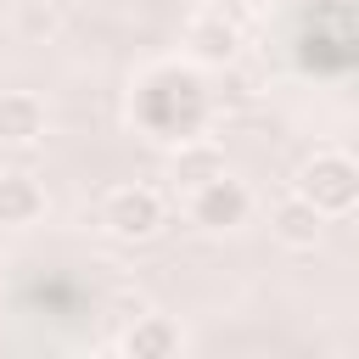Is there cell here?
Instances as JSON below:
<instances>
[{"mask_svg": "<svg viewBox=\"0 0 359 359\" xmlns=\"http://www.w3.org/2000/svg\"><path fill=\"white\" fill-rule=\"evenodd\" d=\"M292 191L309 196L325 219H342V213L359 208V157L353 151H337V146H320V151H309L297 163Z\"/></svg>", "mask_w": 359, "mask_h": 359, "instance_id": "6da1fadb", "label": "cell"}, {"mask_svg": "<svg viewBox=\"0 0 359 359\" xmlns=\"http://www.w3.org/2000/svg\"><path fill=\"white\" fill-rule=\"evenodd\" d=\"M252 191L224 168L219 180H208V185H196V191H185V219L196 224V230H208V236H230V230H241L247 219H252Z\"/></svg>", "mask_w": 359, "mask_h": 359, "instance_id": "7a4b0ae2", "label": "cell"}, {"mask_svg": "<svg viewBox=\"0 0 359 359\" xmlns=\"http://www.w3.org/2000/svg\"><path fill=\"white\" fill-rule=\"evenodd\" d=\"M101 230L112 241H151L163 230V196L151 185H112L101 196Z\"/></svg>", "mask_w": 359, "mask_h": 359, "instance_id": "3957f363", "label": "cell"}, {"mask_svg": "<svg viewBox=\"0 0 359 359\" xmlns=\"http://www.w3.org/2000/svg\"><path fill=\"white\" fill-rule=\"evenodd\" d=\"M185 50H191V62H202V67H224V62L241 56V22H236L224 6H202V11H191V22H185Z\"/></svg>", "mask_w": 359, "mask_h": 359, "instance_id": "277c9868", "label": "cell"}, {"mask_svg": "<svg viewBox=\"0 0 359 359\" xmlns=\"http://www.w3.org/2000/svg\"><path fill=\"white\" fill-rule=\"evenodd\" d=\"M269 236H275L286 252H314V247H320V236H325V213H320L309 196L286 191V196L269 208Z\"/></svg>", "mask_w": 359, "mask_h": 359, "instance_id": "5b68a950", "label": "cell"}, {"mask_svg": "<svg viewBox=\"0 0 359 359\" xmlns=\"http://www.w3.org/2000/svg\"><path fill=\"white\" fill-rule=\"evenodd\" d=\"M118 348H123L129 359H174V353L185 348V331H180L168 314H151V309H140V314L129 320V331L118 337Z\"/></svg>", "mask_w": 359, "mask_h": 359, "instance_id": "8992f818", "label": "cell"}, {"mask_svg": "<svg viewBox=\"0 0 359 359\" xmlns=\"http://www.w3.org/2000/svg\"><path fill=\"white\" fill-rule=\"evenodd\" d=\"M45 140V101L34 90H0V146H39Z\"/></svg>", "mask_w": 359, "mask_h": 359, "instance_id": "52a82bcc", "label": "cell"}, {"mask_svg": "<svg viewBox=\"0 0 359 359\" xmlns=\"http://www.w3.org/2000/svg\"><path fill=\"white\" fill-rule=\"evenodd\" d=\"M45 219V185L22 168H0V230H28Z\"/></svg>", "mask_w": 359, "mask_h": 359, "instance_id": "ba28073f", "label": "cell"}, {"mask_svg": "<svg viewBox=\"0 0 359 359\" xmlns=\"http://www.w3.org/2000/svg\"><path fill=\"white\" fill-rule=\"evenodd\" d=\"M219 174H224V151L213 140H180L174 157H168V185L180 196L196 191V185H208V180H219Z\"/></svg>", "mask_w": 359, "mask_h": 359, "instance_id": "9c48e42d", "label": "cell"}]
</instances>
